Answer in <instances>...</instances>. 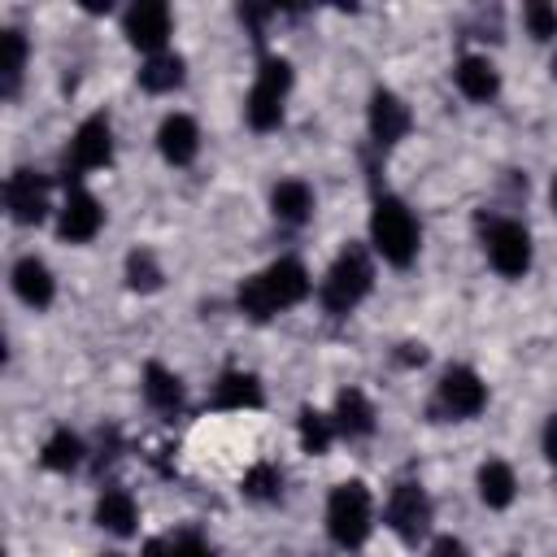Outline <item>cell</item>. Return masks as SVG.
<instances>
[{"label":"cell","mask_w":557,"mask_h":557,"mask_svg":"<svg viewBox=\"0 0 557 557\" xmlns=\"http://www.w3.org/2000/svg\"><path fill=\"white\" fill-rule=\"evenodd\" d=\"M370 287H374V261H370V248H361V244H344V248L335 252V261L326 265L322 283H318V300H322L326 313L344 318V313H352V309L370 296Z\"/></svg>","instance_id":"obj_3"},{"label":"cell","mask_w":557,"mask_h":557,"mask_svg":"<svg viewBox=\"0 0 557 557\" xmlns=\"http://www.w3.org/2000/svg\"><path fill=\"white\" fill-rule=\"evenodd\" d=\"M418 248H422V231H418L413 209L392 191L374 196V205H370V252L383 257L387 265L405 270V265H413Z\"/></svg>","instance_id":"obj_2"},{"label":"cell","mask_w":557,"mask_h":557,"mask_svg":"<svg viewBox=\"0 0 557 557\" xmlns=\"http://www.w3.org/2000/svg\"><path fill=\"white\" fill-rule=\"evenodd\" d=\"M100 226H104V205L87 187H74L57 209V235L65 244H91Z\"/></svg>","instance_id":"obj_13"},{"label":"cell","mask_w":557,"mask_h":557,"mask_svg":"<svg viewBox=\"0 0 557 557\" xmlns=\"http://www.w3.org/2000/svg\"><path fill=\"white\" fill-rule=\"evenodd\" d=\"M540 453H544V461L557 470V413L544 422V431H540Z\"/></svg>","instance_id":"obj_32"},{"label":"cell","mask_w":557,"mask_h":557,"mask_svg":"<svg viewBox=\"0 0 557 557\" xmlns=\"http://www.w3.org/2000/svg\"><path fill=\"white\" fill-rule=\"evenodd\" d=\"M339 431H335V422H331V413H322V409H300V418H296V440H300V448L309 453V457H322L326 448H331V440H335Z\"/></svg>","instance_id":"obj_26"},{"label":"cell","mask_w":557,"mask_h":557,"mask_svg":"<svg viewBox=\"0 0 557 557\" xmlns=\"http://www.w3.org/2000/svg\"><path fill=\"white\" fill-rule=\"evenodd\" d=\"M487 409V383L479 379V370L470 366H448L435 383V400H431V413L448 418V422H470Z\"/></svg>","instance_id":"obj_7"},{"label":"cell","mask_w":557,"mask_h":557,"mask_svg":"<svg viewBox=\"0 0 557 557\" xmlns=\"http://www.w3.org/2000/svg\"><path fill=\"white\" fill-rule=\"evenodd\" d=\"M183 78H187V61L178 52H152L139 65V87L148 96H170L183 87Z\"/></svg>","instance_id":"obj_22"},{"label":"cell","mask_w":557,"mask_h":557,"mask_svg":"<svg viewBox=\"0 0 557 557\" xmlns=\"http://www.w3.org/2000/svg\"><path fill=\"white\" fill-rule=\"evenodd\" d=\"M4 209H9V218H13L17 226H39V222L48 218V209H52V200H48V178H44L39 170H30V165H17V170L4 178Z\"/></svg>","instance_id":"obj_9"},{"label":"cell","mask_w":557,"mask_h":557,"mask_svg":"<svg viewBox=\"0 0 557 557\" xmlns=\"http://www.w3.org/2000/svg\"><path fill=\"white\" fill-rule=\"evenodd\" d=\"M109 161H113V126L104 113H91L74 126L70 148H65V165L74 174H87V170H104Z\"/></svg>","instance_id":"obj_12"},{"label":"cell","mask_w":557,"mask_h":557,"mask_svg":"<svg viewBox=\"0 0 557 557\" xmlns=\"http://www.w3.org/2000/svg\"><path fill=\"white\" fill-rule=\"evenodd\" d=\"M100 557H126V553H100Z\"/></svg>","instance_id":"obj_37"},{"label":"cell","mask_w":557,"mask_h":557,"mask_svg":"<svg viewBox=\"0 0 557 557\" xmlns=\"http://www.w3.org/2000/svg\"><path fill=\"white\" fill-rule=\"evenodd\" d=\"M366 131H370V139L379 148H396L413 131V109L392 87H374L370 91V104H366Z\"/></svg>","instance_id":"obj_11"},{"label":"cell","mask_w":557,"mask_h":557,"mask_svg":"<svg viewBox=\"0 0 557 557\" xmlns=\"http://www.w3.org/2000/svg\"><path fill=\"white\" fill-rule=\"evenodd\" d=\"M170 30H174V13H170V4H161V0H139V4H131V9L122 13V35H126V44L139 48L144 57L165 52Z\"/></svg>","instance_id":"obj_10"},{"label":"cell","mask_w":557,"mask_h":557,"mask_svg":"<svg viewBox=\"0 0 557 557\" xmlns=\"http://www.w3.org/2000/svg\"><path fill=\"white\" fill-rule=\"evenodd\" d=\"M548 205H553V213H557V174H553V183H548Z\"/></svg>","instance_id":"obj_35"},{"label":"cell","mask_w":557,"mask_h":557,"mask_svg":"<svg viewBox=\"0 0 557 557\" xmlns=\"http://www.w3.org/2000/svg\"><path fill=\"white\" fill-rule=\"evenodd\" d=\"M309 292H313L309 270H305L296 257H278V261H270L265 270H257V274H248V278L239 283L235 305H239L244 318L270 322V318H278V313L305 305Z\"/></svg>","instance_id":"obj_1"},{"label":"cell","mask_w":557,"mask_h":557,"mask_svg":"<svg viewBox=\"0 0 557 557\" xmlns=\"http://www.w3.org/2000/svg\"><path fill=\"white\" fill-rule=\"evenodd\" d=\"M183 396H187V387H183V379H178L170 366H161V361H148V366H144V400H148L152 409L174 413V409L183 405Z\"/></svg>","instance_id":"obj_23"},{"label":"cell","mask_w":557,"mask_h":557,"mask_svg":"<svg viewBox=\"0 0 557 557\" xmlns=\"http://www.w3.org/2000/svg\"><path fill=\"white\" fill-rule=\"evenodd\" d=\"M209 405L218 413H244V409H261L265 405V392H261V379L252 370H222L213 392H209Z\"/></svg>","instance_id":"obj_16"},{"label":"cell","mask_w":557,"mask_h":557,"mask_svg":"<svg viewBox=\"0 0 557 557\" xmlns=\"http://www.w3.org/2000/svg\"><path fill=\"white\" fill-rule=\"evenodd\" d=\"M474 487H479V500H483L487 509H509L513 496H518V474H513L509 461L492 457V461H483V466L474 470Z\"/></svg>","instance_id":"obj_21"},{"label":"cell","mask_w":557,"mask_h":557,"mask_svg":"<svg viewBox=\"0 0 557 557\" xmlns=\"http://www.w3.org/2000/svg\"><path fill=\"white\" fill-rule=\"evenodd\" d=\"M522 22H527V35H531V39H540V44L557 39V4L531 0V4L522 9Z\"/></svg>","instance_id":"obj_29"},{"label":"cell","mask_w":557,"mask_h":557,"mask_svg":"<svg viewBox=\"0 0 557 557\" xmlns=\"http://www.w3.org/2000/svg\"><path fill=\"white\" fill-rule=\"evenodd\" d=\"M426 557H470V548H466V540H457V535H435L431 548H426Z\"/></svg>","instance_id":"obj_31"},{"label":"cell","mask_w":557,"mask_h":557,"mask_svg":"<svg viewBox=\"0 0 557 557\" xmlns=\"http://www.w3.org/2000/svg\"><path fill=\"white\" fill-rule=\"evenodd\" d=\"M9 287H13V296H17L26 309H48V305L57 300V278H52L48 261L35 257V252H26V257L13 261V270H9Z\"/></svg>","instance_id":"obj_14"},{"label":"cell","mask_w":557,"mask_h":557,"mask_svg":"<svg viewBox=\"0 0 557 557\" xmlns=\"http://www.w3.org/2000/svg\"><path fill=\"white\" fill-rule=\"evenodd\" d=\"M157 152L165 165H191L200 152V126L191 113H165L157 126Z\"/></svg>","instance_id":"obj_15"},{"label":"cell","mask_w":557,"mask_h":557,"mask_svg":"<svg viewBox=\"0 0 557 557\" xmlns=\"http://www.w3.org/2000/svg\"><path fill=\"white\" fill-rule=\"evenodd\" d=\"M322 518H326V535H331L335 548H344V553L366 548V540L374 531V496H370V487L361 479L335 483L331 496H326V513Z\"/></svg>","instance_id":"obj_4"},{"label":"cell","mask_w":557,"mask_h":557,"mask_svg":"<svg viewBox=\"0 0 557 557\" xmlns=\"http://www.w3.org/2000/svg\"><path fill=\"white\" fill-rule=\"evenodd\" d=\"M431 518H435V513H431V496H426L422 483H396V487H392V496H387V505H383V527H387L400 544L426 540Z\"/></svg>","instance_id":"obj_8"},{"label":"cell","mask_w":557,"mask_h":557,"mask_svg":"<svg viewBox=\"0 0 557 557\" xmlns=\"http://www.w3.org/2000/svg\"><path fill=\"white\" fill-rule=\"evenodd\" d=\"M548 74H553V83H557V52H553V61H548Z\"/></svg>","instance_id":"obj_36"},{"label":"cell","mask_w":557,"mask_h":557,"mask_svg":"<svg viewBox=\"0 0 557 557\" xmlns=\"http://www.w3.org/2000/svg\"><path fill=\"white\" fill-rule=\"evenodd\" d=\"M453 78H457V91H461L466 100H474V104H492V100L500 96V70H496L483 52H466V57L457 61Z\"/></svg>","instance_id":"obj_18"},{"label":"cell","mask_w":557,"mask_h":557,"mask_svg":"<svg viewBox=\"0 0 557 557\" xmlns=\"http://www.w3.org/2000/svg\"><path fill=\"white\" fill-rule=\"evenodd\" d=\"M292 61L278 57V52H265L261 65H257V78H252V91L244 100V117L257 135L265 131H278L283 126V109H287V96H292Z\"/></svg>","instance_id":"obj_5"},{"label":"cell","mask_w":557,"mask_h":557,"mask_svg":"<svg viewBox=\"0 0 557 557\" xmlns=\"http://www.w3.org/2000/svg\"><path fill=\"white\" fill-rule=\"evenodd\" d=\"M239 492H244L252 505H274V500L283 496V470L270 466V461H257V466H248Z\"/></svg>","instance_id":"obj_28"},{"label":"cell","mask_w":557,"mask_h":557,"mask_svg":"<svg viewBox=\"0 0 557 557\" xmlns=\"http://www.w3.org/2000/svg\"><path fill=\"white\" fill-rule=\"evenodd\" d=\"M0 74H4V96L13 100L22 87V74H26V35L17 26L0 30Z\"/></svg>","instance_id":"obj_25"},{"label":"cell","mask_w":557,"mask_h":557,"mask_svg":"<svg viewBox=\"0 0 557 557\" xmlns=\"http://www.w3.org/2000/svg\"><path fill=\"white\" fill-rule=\"evenodd\" d=\"M122 274H126V287H131V292H139V296L161 292V283H165V270H161V261H157L148 248H131V252H126Z\"/></svg>","instance_id":"obj_27"},{"label":"cell","mask_w":557,"mask_h":557,"mask_svg":"<svg viewBox=\"0 0 557 557\" xmlns=\"http://www.w3.org/2000/svg\"><path fill=\"white\" fill-rule=\"evenodd\" d=\"M83 457H87V448H83V440H78L70 426H57V431L44 440V448H39V466L52 470V474H70V470H78Z\"/></svg>","instance_id":"obj_24"},{"label":"cell","mask_w":557,"mask_h":557,"mask_svg":"<svg viewBox=\"0 0 557 557\" xmlns=\"http://www.w3.org/2000/svg\"><path fill=\"white\" fill-rule=\"evenodd\" d=\"M483 252L500 278H522L531 270L535 244L518 218H483Z\"/></svg>","instance_id":"obj_6"},{"label":"cell","mask_w":557,"mask_h":557,"mask_svg":"<svg viewBox=\"0 0 557 557\" xmlns=\"http://www.w3.org/2000/svg\"><path fill=\"white\" fill-rule=\"evenodd\" d=\"M139 557H174V544H170V540H148V544L139 548Z\"/></svg>","instance_id":"obj_33"},{"label":"cell","mask_w":557,"mask_h":557,"mask_svg":"<svg viewBox=\"0 0 557 557\" xmlns=\"http://www.w3.org/2000/svg\"><path fill=\"white\" fill-rule=\"evenodd\" d=\"M174 557H213V548H209V540H205V535L183 531V535L174 540Z\"/></svg>","instance_id":"obj_30"},{"label":"cell","mask_w":557,"mask_h":557,"mask_svg":"<svg viewBox=\"0 0 557 557\" xmlns=\"http://www.w3.org/2000/svg\"><path fill=\"white\" fill-rule=\"evenodd\" d=\"M331 422H335V431H339L344 440H366V435H374V405H370V396H366L361 387H344V392L335 396Z\"/></svg>","instance_id":"obj_20"},{"label":"cell","mask_w":557,"mask_h":557,"mask_svg":"<svg viewBox=\"0 0 557 557\" xmlns=\"http://www.w3.org/2000/svg\"><path fill=\"white\" fill-rule=\"evenodd\" d=\"M91 518H96V527H100V531H109V535L126 540V535H135V531H139V500H135L126 487H104V492L96 496Z\"/></svg>","instance_id":"obj_17"},{"label":"cell","mask_w":557,"mask_h":557,"mask_svg":"<svg viewBox=\"0 0 557 557\" xmlns=\"http://www.w3.org/2000/svg\"><path fill=\"white\" fill-rule=\"evenodd\" d=\"M400 348H405V352H400L405 366H422V361H426V348H422V344H400Z\"/></svg>","instance_id":"obj_34"},{"label":"cell","mask_w":557,"mask_h":557,"mask_svg":"<svg viewBox=\"0 0 557 557\" xmlns=\"http://www.w3.org/2000/svg\"><path fill=\"white\" fill-rule=\"evenodd\" d=\"M313 187L305 178H278L270 187V213L283 222V226H305L313 218Z\"/></svg>","instance_id":"obj_19"}]
</instances>
